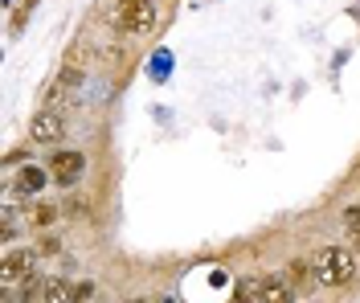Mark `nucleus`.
I'll list each match as a JSON object with an SVG mask.
<instances>
[{"label":"nucleus","mask_w":360,"mask_h":303,"mask_svg":"<svg viewBox=\"0 0 360 303\" xmlns=\"http://www.w3.org/2000/svg\"><path fill=\"white\" fill-rule=\"evenodd\" d=\"M311 266H315V279L323 287H348L356 279V258H352L348 246H323Z\"/></svg>","instance_id":"1"},{"label":"nucleus","mask_w":360,"mask_h":303,"mask_svg":"<svg viewBox=\"0 0 360 303\" xmlns=\"http://www.w3.org/2000/svg\"><path fill=\"white\" fill-rule=\"evenodd\" d=\"M156 0H115V25L131 37H148L156 29Z\"/></svg>","instance_id":"2"},{"label":"nucleus","mask_w":360,"mask_h":303,"mask_svg":"<svg viewBox=\"0 0 360 303\" xmlns=\"http://www.w3.org/2000/svg\"><path fill=\"white\" fill-rule=\"evenodd\" d=\"M82 172H86V156H82V152H53L49 176H53L58 185H78Z\"/></svg>","instance_id":"3"},{"label":"nucleus","mask_w":360,"mask_h":303,"mask_svg":"<svg viewBox=\"0 0 360 303\" xmlns=\"http://www.w3.org/2000/svg\"><path fill=\"white\" fill-rule=\"evenodd\" d=\"M62 131H66V123H62V115L58 111H37L33 115V123H29V136H33V143H53V140H62Z\"/></svg>","instance_id":"4"},{"label":"nucleus","mask_w":360,"mask_h":303,"mask_svg":"<svg viewBox=\"0 0 360 303\" xmlns=\"http://www.w3.org/2000/svg\"><path fill=\"white\" fill-rule=\"evenodd\" d=\"M29 275H33V250H8L4 254V266H0L4 287H13L17 279H29Z\"/></svg>","instance_id":"5"},{"label":"nucleus","mask_w":360,"mask_h":303,"mask_svg":"<svg viewBox=\"0 0 360 303\" xmlns=\"http://www.w3.org/2000/svg\"><path fill=\"white\" fill-rule=\"evenodd\" d=\"M258 299L262 303H295V287L287 283V275H266L258 283Z\"/></svg>","instance_id":"6"},{"label":"nucleus","mask_w":360,"mask_h":303,"mask_svg":"<svg viewBox=\"0 0 360 303\" xmlns=\"http://www.w3.org/2000/svg\"><path fill=\"white\" fill-rule=\"evenodd\" d=\"M45 181H49V176H45L37 164H25L21 172H17V181H13V188H17V197H33V193L45 188Z\"/></svg>","instance_id":"7"},{"label":"nucleus","mask_w":360,"mask_h":303,"mask_svg":"<svg viewBox=\"0 0 360 303\" xmlns=\"http://www.w3.org/2000/svg\"><path fill=\"white\" fill-rule=\"evenodd\" d=\"M70 287L62 275H49V279H41V291H37V303H70Z\"/></svg>","instance_id":"8"},{"label":"nucleus","mask_w":360,"mask_h":303,"mask_svg":"<svg viewBox=\"0 0 360 303\" xmlns=\"http://www.w3.org/2000/svg\"><path fill=\"white\" fill-rule=\"evenodd\" d=\"M287 283H291V287H303V291L319 287V279H315V266L307 262V258H291V266H287Z\"/></svg>","instance_id":"9"},{"label":"nucleus","mask_w":360,"mask_h":303,"mask_svg":"<svg viewBox=\"0 0 360 303\" xmlns=\"http://www.w3.org/2000/svg\"><path fill=\"white\" fill-rule=\"evenodd\" d=\"M344 230L352 238V246L360 250V205H348V209H344Z\"/></svg>","instance_id":"10"},{"label":"nucleus","mask_w":360,"mask_h":303,"mask_svg":"<svg viewBox=\"0 0 360 303\" xmlns=\"http://www.w3.org/2000/svg\"><path fill=\"white\" fill-rule=\"evenodd\" d=\"M58 213L62 209H53V205H37V209H33V226H49V221H58Z\"/></svg>","instance_id":"11"},{"label":"nucleus","mask_w":360,"mask_h":303,"mask_svg":"<svg viewBox=\"0 0 360 303\" xmlns=\"http://www.w3.org/2000/svg\"><path fill=\"white\" fill-rule=\"evenodd\" d=\"M258 295V279H242L238 283V303H250Z\"/></svg>","instance_id":"12"},{"label":"nucleus","mask_w":360,"mask_h":303,"mask_svg":"<svg viewBox=\"0 0 360 303\" xmlns=\"http://www.w3.org/2000/svg\"><path fill=\"white\" fill-rule=\"evenodd\" d=\"M90 295H94V283H78V287L70 291V303H86Z\"/></svg>","instance_id":"13"},{"label":"nucleus","mask_w":360,"mask_h":303,"mask_svg":"<svg viewBox=\"0 0 360 303\" xmlns=\"http://www.w3.org/2000/svg\"><path fill=\"white\" fill-rule=\"evenodd\" d=\"M82 82V70H62V86H78Z\"/></svg>","instance_id":"14"},{"label":"nucleus","mask_w":360,"mask_h":303,"mask_svg":"<svg viewBox=\"0 0 360 303\" xmlns=\"http://www.w3.org/2000/svg\"><path fill=\"white\" fill-rule=\"evenodd\" d=\"M127 303H156V299H148V295H139V299H127Z\"/></svg>","instance_id":"15"},{"label":"nucleus","mask_w":360,"mask_h":303,"mask_svg":"<svg viewBox=\"0 0 360 303\" xmlns=\"http://www.w3.org/2000/svg\"><path fill=\"white\" fill-rule=\"evenodd\" d=\"M33 4H37V0H25V13H33Z\"/></svg>","instance_id":"16"}]
</instances>
